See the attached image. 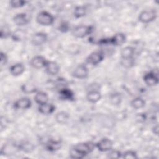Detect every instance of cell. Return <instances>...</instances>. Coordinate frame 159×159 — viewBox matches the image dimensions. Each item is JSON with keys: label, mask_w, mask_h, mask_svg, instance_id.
Segmentation results:
<instances>
[{"label": "cell", "mask_w": 159, "mask_h": 159, "mask_svg": "<svg viewBox=\"0 0 159 159\" xmlns=\"http://www.w3.org/2000/svg\"><path fill=\"white\" fill-rule=\"evenodd\" d=\"M94 27L93 25H80L75 27L71 31L72 35L76 38H84L93 32Z\"/></svg>", "instance_id": "cell-1"}, {"label": "cell", "mask_w": 159, "mask_h": 159, "mask_svg": "<svg viewBox=\"0 0 159 159\" xmlns=\"http://www.w3.org/2000/svg\"><path fill=\"white\" fill-rule=\"evenodd\" d=\"M55 20L53 16L48 11H42L39 12L36 17L37 22L43 26L51 25L53 24Z\"/></svg>", "instance_id": "cell-2"}, {"label": "cell", "mask_w": 159, "mask_h": 159, "mask_svg": "<svg viewBox=\"0 0 159 159\" xmlns=\"http://www.w3.org/2000/svg\"><path fill=\"white\" fill-rule=\"evenodd\" d=\"M73 148L84 157L93 151L96 148V144L92 142H81L75 145Z\"/></svg>", "instance_id": "cell-3"}, {"label": "cell", "mask_w": 159, "mask_h": 159, "mask_svg": "<svg viewBox=\"0 0 159 159\" xmlns=\"http://www.w3.org/2000/svg\"><path fill=\"white\" fill-rule=\"evenodd\" d=\"M157 17V12L155 9H148L142 11L138 17L139 20L144 24L154 21Z\"/></svg>", "instance_id": "cell-4"}, {"label": "cell", "mask_w": 159, "mask_h": 159, "mask_svg": "<svg viewBox=\"0 0 159 159\" xmlns=\"http://www.w3.org/2000/svg\"><path fill=\"white\" fill-rule=\"evenodd\" d=\"M104 53L102 51H95L91 53L86 58V62L93 66L97 65L104 58Z\"/></svg>", "instance_id": "cell-5"}, {"label": "cell", "mask_w": 159, "mask_h": 159, "mask_svg": "<svg viewBox=\"0 0 159 159\" xmlns=\"http://www.w3.org/2000/svg\"><path fill=\"white\" fill-rule=\"evenodd\" d=\"M89 74V70L84 63L78 65L72 72V76L77 79L86 78Z\"/></svg>", "instance_id": "cell-6"}, {"label": "cell", "mask_w": 159, "mask_h": 159, "mask_svg": "<svg viewBox=\"0 0 159 159\" xmlns=\"http://www.w3.org/2000/svg\"><path fill=\"white\" fill-rule=\"evenodd\" d=\"M95 144L96 148L102 152H109L113 148V142L109 138L106 137L101 139Z\"/></svg>", "instance_id": "cell-7"}, {"label": "cell", "mask_w": 159, "mask_h": 159, "mask_svg": "<svg viewBox=\"0 0 159 159\" xmlns=\"http://www.w3.org/2000/svg\"><path fill=\"white\" fill-rule=\"evenodd\" d=\"M158 73L151 71L146 73L143 76V81L148 86H154L158 83Z\"/></svg>", "instance_id": "cell-8"}, {"label": "cell", "mask_w": 159, "mask_h": 159, "mask_svg": "<svg viewBox=\"0 0 159 159\" xmlns=\"http://www.w3.org/2000/svg\"><path fill=\"white\" fill-rule=\"evenodd\" d=\"M126 41V36L123 33H117L112 37L107 38V45H112L114 46H120L123 45Z\"/></svg>", "instance_id": "cell-9"}, {"label": "cell", "mask_w": 159, "mask_h": 159, "mask_svg": "<svg viewBox=\"0 0 159 159\" xmlns=\"http://www.w3.org/2000/svg\"><path fill=\"white\" fill-rule=\"evenodd\" d=\"M47 40V34L43 32L35 33L31 38V43L35 46H40L44 44Z\"/></svg>", "instance_id": "cell-10"}, {"label": "cell", "mask_w": 159, "mask_h": 159, "mask_svg": "<svg viewBox=\"0 0 159 159\" xmlns=\"http://www.w3.org/2000/svg\"><path fill=\"white\" fill-rule=\"evenodd\" d=\"M48 60L41 55H37L34 57L30 61V65L32 67L35 69H40L45 68Z\"/></svg>", "instance_id": "cell-11"}, {"label": "cell", "mask_w": 159, "mask_h": 159, "mask_svg": "<svg viewBox=\"0 0 159 159\" xmlns=\"http://www.w3.org/2000/svg\"><path fill=\"white\" fill-rule=\"evenodd\" d=\"M32 106V101L27 97L21 98L14 102L13 107L16 109H27Z\"/></svg>", "instance_id": "cell-12"}, {"label": "cell", "mask_w": 159, "mask_h": 159, "mask_svg": "<svg viewBox=\"0 0 159 159\" xmlns=\"http://www.w3.org/2000/svg\"><path fill=\"white\" fill-rule=\"evenodd\" d=\"M30 20L26 13L20 12L16 14L13 17L14 23L19 27L24 26L29 24Z\"/></svg>", "instance_id": "cell-13"}, {"label": "cell", "mask_w": 159, "mask_h": 159, "mask_svg": "<svg viewBox=\"0 0 159 159\" xmlns=\"http://www.w3.org/2000/svg\"><path fill=\"white\" fill-rule=\"evenodd\" d=\"M58 95L60 98L63 100L71 101L75 100V94L73 91L66 87L60 88L58 91Z\"/></svg>", "instance_id": "cell-14"}, {"label": "cell", "mask_w": 159, "mask_h": 159, "mask_svg": "<svg viewBox=\"0 0 159 159\" xmlns=\"http://www.w3.org/2000/svg\"><path fill=\"white\" fill-rule=\"evenodd\" d=\"M46 73L50 76L57 75L60 71L58 64L54 61H48L45 67Z\"/></svg>", "instance_id": "cell-15"}, {"label": "cell", "mask_w": 159, "mask_h": 159, "mask_svg": "<svg viewBox=\"0 0 159 159\" xmlns=\"http://www.w3.org/2000/svg\"><path fill=\"white\" fill-rule=\"evenodd\" d=\"M101 93L97 89H91L86 94V99L91 103H96L101 100Z\"/></svg>", "instance_id": "cell-16"}, {"label": "cell", "mask_w": 159, "mask_h": 159, "mask_svg": "<svg viewBox=\"0 0 159 159\" xmlns=\"http://www.w3.org/2000/svg\"><path fill=\"white\" fill-rule=\"evenodd\" d=\"M55 106L53 104L46 103L42 105H39L38 107V111L43 115L52 114L55 111Z\"/></svg>", "instance_id": "cell-17"}, {"label": "cell", "mask_w": 159, "mask_h": 159, "mask_svg": "<svg viewBox=\"0 0 159 159\" xmlns=\"http://www.w3.org/2000/svg\"><path fill=\"white\" fill-rule=\"evenodd\" d=\"M27 36V32L24 29H17L13 32H12L11 39L15 42L24 41Z\"/></svg>", "instance_id": "cell-18"}, {"label": "cell", "mask_w": 159, "mask_h": 159, "mask_svg": "<svg viewBox=\"0 0 159 159\" xmlns=\"http://www.w3.org/2000/svg\"><path fill=\"white\" fill-rule=\"evenodd\" d=\"M25 71V66L22 63H17L9 68L10 73L14 76L21 75Z\"/></svg>", "instance_id": "cell-19"}, {"label": "cell", "mask_w": 159, "mask_h": 159, "mask_svg": "<svg viewBox=\"0 0 159 159\" xmlns=\"http://www.w3.org/2000/svg\"><path fill=\"white\" fill-rule=\"evenodd\" d=\"M61 141L57 140L50 139L48 140L45 145V147L47 150L49 152H55L59 150L61 148Z\"/></svg>", "instance_id": "cell-20"}, {"label": "cell", "mask_w": 159, "mask_h": 159, "mask_svg": "<svg viewBox=\"0 0 159 159\" xmlns=\"http://www.w3.org/2000/svg\"><path fill=\"white\" fill-rule=\"evenodd\" d=\"M34 101L39 106L46 104L48 101V96L47 93L43 91H39L37 92L35 95L34 96Z\"/></svg>", "instance_id": "cell-21"}, {"label": "cell", "mask_w": 159, "mask_h": 159, "mask_svg": "<svg viewBox=\"0 0 159 159\" xmlns=\"http://www.w3.org/2000/svg\"><path fill=\"white\" fill-rule=\"evenodd\" d=\"M135 48L132 46H126L124 47L120 52V56L122 59H130L133 58L135 53Z\"/></svg>", "instance_id": "cell-22"}, {"label": "cell", "mask_w": 159, "mask_h": 159, "mask_svg": "<svg viewBox=\"0 0 159 159\" xmlns=\"http://www.w3.org/2000/svg\"><path fill=\"white\" fill-rule=\"evenodd\" d=\"M55 120L60 124H66L70 119V115L65 111H60L56 114L55 116Z\"/></svg>", "instance_id": "cell-23"}, {"label": "cell", "mask_w": 159, "mask_h": 159, "mask_svg": "<svg viewBox=\"0 0 159 159\" xmlns=\"http://www.w3.org/2000/svg\"><path fill=\"white\" fill-rule=\"evenodd\" d=\"M130 106L133 109H140L145 106V101L140 97H137L133 99L130 102Z\"/></svg>", "instance_id": "cell-24"}, {"label": "cell", "mask_w": 159, "mask_h": 159, "mask_svg": "<svg viewBox=\"0 0 159 159\" xmlns=\"http://www.w3.org/2000/svg\"><path fill=\"white\" fill-rule=\"evenodd\" d=\"M109 101L112 105L119 106L122 102V96L118 92H114L111 94L109 96Z\"/></svg>", "instance_id": "cell-25"}, {"label": "cell", "mask_w": 159, "mask_h": 159, "mask_svg": "<svg viewBox=\"0 0 159 159\" xmlns=\"http://www.w3.org/2000/svg\"><path fill=\"white\" fill-rule=\"evenodd\" d=\"M86 7L84 6H78L75 7L73 14L76 18H81L86 14Z\"/></svg>", "instance_id": "cell-26"}, {"label": "cell", "mask_w": 159, "mask_h": 159, "mask_svg": "<svg viewBox=\"0 0 159 159\" xmlns=\"http://www.w3.org/2000/svg\"><path fill=\"white\" fill-rule=\"evenodd\" d=\"M17 148L24 152L29 153L34 150V146L32 143H31L29 142H24L20 144H19Z\"/></svg>", "instance_id": "cell-27"}, {"label": "cell", "mask_w": 159, "mask_h": 159, "mask_svg": "<svg viewBox=\"0 0 159 159\" xmlns=\"http://www.w3.org/2000/svg\"><path fill=\"white\" fill-rule=\"evenodd\" d=\"M12 32L11 28L8 25L4 24L1 27L0 30V37L1 39H7L9 37H11Z\"/></svg>", "instance_id": "cell-28"}, {"label": "cell", "mask_w": 159, "mask_h": 159, "mask_svg": "<svg viewBox=\"0 0 159 159\" xmlns=\"http://www.w3.org/2000/svg\"><path fill=\"white\" fill-rule=\"evenodd\" d=\"M20 88H21L22 91L26 94H32V93L37 92V88L32 84H28V83L23 84Z\"/></svg>", "instance_id": "cell-29"}, {"label": "cell", "mask_w": 159, "mask_h": 159, "mask_svg": "<svg viewBox=\"0 0 159 159\" xmlns=\"http://www.w3.org/2000/svg\"><path fill=\"white\" fill-rule=\"evenodd\" d=\"M122 158L125 159H136L138 158V156L135 151L129 150L122 154Z\"/></svg>", "instance_id": "cell-30"}, {"label": "cell", "mask_w": 159, "mask_h": 159, "mask_svg": "<svg viewBox=\"0 0 159 159\" xmlns=\"http://www.w3.org/2000/svg\"><path fill=\"white\" fill-rule=\"evenodd\" d=\"M27 1L24 0H11L9 2L10 6L13 8H20L24 6Z\"/></svg>", "instance_id": "cell-31"}, {"label": "cell", "mask_w": 159, "mask_h": 159, "mask_svg": "<svg viewBox=\"0 0 159 159\" xmlns=\"http://www.w3.org/2000/svg\"><path fill=\"white\" fill-rule=\"evenodd\" d=\"M109 152L107 154V157L111 159H117L119 158H122L121 152L117 150H111L109 151Z\"/></svg>", "instance_id": "cell-32"}, {"label": "cell", "mask_w": 159, "mask_h": 159, "mask_svg": "<svg viewBox=\"0 0 159 159\" xmlns=\"http://www.w3.org/2000/svg\"><path fill=\"white\" fill-rule=\"evenodd\" d=\"M70 29V26L69 24L66 21L61 22L58 27V30L63 33H66Z\"/></svg>", "instance_id": "cell-33"}, {"label": "cell", "mask_w": 159, "mask_h": 159, "mask_svg": "<svg viewBox=\"0 0 159 159\" xmlns=\"http://www.w3.org/2000/svg\"><path fill=\"white\" fill-rule=\"evenodd\" d=\"M121 65L125 68H130L134 65V60L133 58L130 59H122Z\"/></svg>", "instance_id": "cell-34"}, {"label": "cell", "mask_w": 159, "mask_h": 159, "mask_svg": "<svg viewBox=\"0 0 159 159\" xmlns=\"http://www.w3.org/2000/svg\"><path fill=\"white\" fill-rule=\"evenodd\" d=\"M8 61V57L7 55L3 52H1L0 53V65L1 66H3L6 65Z\"/></svg>", "instance_id": "cell-35"}, {"label": "cell", "mask_w": 159, "mask_h": 159, "mask_svg": "<svg viewBox=\"0 0 159 159\" xmlns=\"http://www.w3.org/2000/svg\"><path fill=\"white\" fill-rule=\"evenodd\" d=\"M137 116L139 117L138 118H137V119H139V122H140L142 120H145V115L143 114H138V115Z\"/></svg>", "instance_id": "cell-36"}, {"label": "cell", "mask_w": 159, "mask_h": 159, "mask_svg": "<svg viewBox=\"0 0 159 159\" xmlns=\"http://www.w3.org/2000/svg\"><path fill=\"white\" fill-rule=\"evenodd\" d=\"M153 132L155 135H158V125H156L155 126H154L153 127Z\"/></svg>", "instance_id": "cell-37"}]
</instances>
